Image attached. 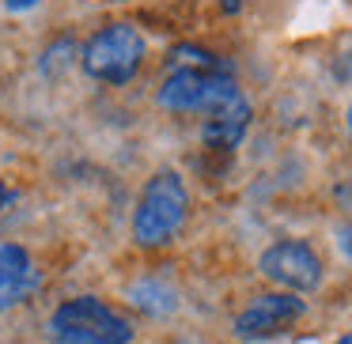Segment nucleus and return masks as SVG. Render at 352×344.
<instances>
[{"label": "nucleus", "instance_id": "1", "mask_svg": "<svg viewBox=\"0 0 352 344\" xmlns=\"http://www.w3.org/2000/svg\"><path fill=\"white\" fill-rule=\"evenodd\" d=\"M186 216H190V190H186L182 174L178 170H160V174L148 178L137 208H133V238L144 250L167 246L182 231Z\"/></svg>", "mask_w": 352, "mask_h": 344}, {"label": "nucleus", "instance_id": "2", "mask_svg": "<svg viewBox=\"0 0 352 344\" xmlns=\"http://www.w3.org/2000/svg\"><path fill=\"white\" fill-rule=\"evenodd\" d=\"M50 336L57 344H129L133 329L102 299L76 295L50 314Z\"/></svg>", "mask_w": 352, "mask_h": 344}, {"label": "nucleus", "instance_id": "3", "mask_svg": "<svg viewBox=\"0 0 352 344\" xmlns=\"http://www.w3.org/2000/svg\"><path fill=\"white\" fill-rule=\"evenodd\" d=\"M144 61V38L129 23H107L80 49V69L99 84H129Z\"/></svg>", "mask_w": 352, "mask_h": 344}, {"label": "nucleus", "instance_id": "4", "mask_svg": "<svg viewBox=\"0 0 352 344\" xmlns=\"http://www.w3.org/2000/svg\"><path fill=\"white\" fill-rule=\"evenodd\" d=\"M239 95V84L231 72H205V69H170V76L160 87V106L175 114H212L228 99Z\"/></svg>", "mask_w": 352, "mask_h": 344}, {"label": "nucleus", "instance_id": "5", "mask_svg": "<svg viewBox=\"0 0 352 344\" xmlns=\"http://www.w3.org/2000/svg\"><path fill=\"white\" fill-rule=\"evenodd\" d=\"M258 268H261V276H265V280L280 284L284 291H292V295L314 291L322 284V261H318V253H314L307 242H299V238H280V242H273L258 257Z\"/></svg>", "mask_w": 352, "mask_h": 344}, {"label": "nucleus", "instance_id": "6", "mask_svg": "<svg viewBox=\"0 0 352 344\" xmlns=\"http://www.w3.org/2000/svg\"><path fill=\"white\" fill-rule=\"evenodd\" d=\"M303 314H307V303L299 295H292V291H269V295H258L235 318V333L243 341H265V336L284 333Z\"/></svg>", "mask_w": 352, "mask_h": 344}, {"label": "nucleus", "instance_id": "7", "mask_svg": "<svg viewBox=\"0 0 352 344\" xmlns=\"http://www.w3.org/2000/svg\"><path fill=\"white\" fill-rule=\"evenodd\" d=\"M250 99L243 91L235 99H228L223 106H216L212 114H205V125H201V140H205L212 152H231V148L243 144L246 129H250Z\"/></svg>", "mask_w": 352, "mask_h": 344}, {"label": "nucleus", "instance_id": "8", "mask_svg": "<svg viewBox=\"0 0 352 344\" xmlns=\"http://www.w3.org/2000/svg\"><path fill=\"white\" fill-rule=\"evenodd\" d=\"M38 288V268L31 253L16 242H0V310L23 303Z\"/></svg>", "mask_w": 352, "mask_h": 344}, {"label": "nucleus", "instance_id": "9", "mask_svg": "<svg viewBox=\"0 0 352 344\" xmlns=\"http://www.w3.org/2000/svg\"><path fill=\"white\" fill-rule=\"evenodd\" d=\"M129 299L140 306V310H148V314H167V310H175V291L170 288H163V284H155V280H140V284H133L129 288Z\"/></svg>", "mask_w": 352, "mask_h": 344}, {"label": "nucleus", "instance_id": "10", "mask_svg": "<svg viewBox=\"0 0 352 344\" xmlns=\"http://www.w3.org/2000/svg\"><path fill=\"white\" fill-rule=\"evenodd\" d=\"M170 69H205V72H231L228 65L220 61L216 54H208V49H197V46H175L167 57Z\"/></svg>", "mask_w": 352, "mask_h": 344}, {"label": "nucleus", "instance_id": "11", "mask_svg": "<svg viewBox=\"0 0 352 344\" xmlns=\"http://www.w3.org/2000/svg\"><path fill=\"white\" fill-rule=\"evenodd\" d=\"M337 250H341L344 257L352 261V220H349V223H341V227H337Z\"/></svg>", "mask_w": 352, "mask_h": 344}, {"label": "nucleus", "instance_id": "12", "mask_svg": "<svg viewBox=\"0 0 352 344\" xmlns=\"http://www.w3.org/2000/svg\"><path fill=\"white\" fill-rule=\"evenodd\" d=\"M337 76L352 84V54H344V57H341V65H337Z\"/></svg>", "mask_w": 352, "mask_h": 344}, {"label": "nucleus", "instance_id": "13", "mask_svg": "<svg viewBox=\"0 0 352 344\" xmlns=\"http://www.w3.org/2000/svg\"><path fill=\"white\" fill-rule=\"evenodd\" d=\"M34 4H42V0H4L8 12H23V8H34Z\"/></svg>", "mask_w": 352, "mask_h": 344}, {"label": "nucleus", "instance_id": "14", "mask_svg": "<svg viewBox=\"0 0 352 344\" xmlns=\"http://www.w3.org/2000/svg\"><path fill=\"white\" fill-rule=\"evenodd\" d=\"M220 8L231 16V12H239V8H243V0H220Z\"/></svg>", "mask_w": 352, "mask_h": 344}, {"label": "nucleus", "instance_id": "15", "mask_svg": "<svg viewBox=\"0 0 352 344\" xmlns=\"http://www.w3.org/2000/svg\"><path fill=\"white\" fill-rule=\"evenodd\" d=\"M344 129H349V140H352V102H349V114H344Z\"/></svg>", "mask_w": 352, "mask_h": 344}, {"label": "nucleus", "instance_id": "16", "mask_svg": "<svg viewBox=\"0 0 352 344\" xmlns=\"http://www.w3.org/2000/svg\"><path fill=\"white\" fill-rule=\"evenodd\" d=\"M337 344H352V333H344V336H341V341H337Z\"/></svg>", "mask_w": 352, "mask_h": 344}]
</instances>
